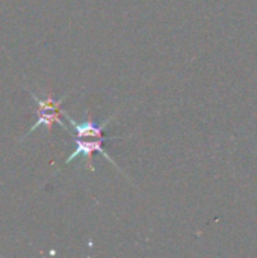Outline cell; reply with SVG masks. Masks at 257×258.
<instances>
[{
	"instance_id": "2",
	"label": "cell",
	"mask_w": 257,
	"mask_h": 258,
	"mask_svg": "<svg viewBox=\"0 0 257 258\" xmlns=\"http://www.w3.org/2000/svg\"><path fill=\"white\" fill-rule=\"evenodd\" d=\"M62 116H65L67 118V121L73 125V130L76 132V138H82V139H89V138H92V139H95V138H103V132H105V128H106V125L111 122V119H112V116L111 118H108V119H105L101 124H95L94 122V119H92V116H91V113L89 112H86V118H85V121L83 122H77V121H74L70 115H68V112L65 110L64 112V115Z\"/></svg>"
},
{
	"instance_id": "3",
	"label": "cell",
	"mask_w": 257,
	"mask_h": 258,
	"mask_svg": "<svg viewBox=\"0 0 257 258\" xmlns=\"http://www.w3.org/2000/svg\"><path fill=\"white\" fill-rule=\"evenodd\" d=\"M64 112H65V110H62V109H39V107H38V110H36L38 119H36L35 125H32L30 130L24 135V138H27L32 132H35V130L39 128V127H45L47 132L50 133V132H52V125H53L55 122H56L58 125H61L64 130L68 132V127H67V125L62 122V119H61V115H64Z\"/></svg>"
},
{
	"instance_id": "1",
	"label": "cell",
	"mask_w": 257,
	"mask_h": 258,
	"mask_svg": "<svg viewBox=\"0 0 257 258\" xmlns=\"http://www.w3.org/2000/svg\"><path fill=\"white\" fill-rule=\"evenodd\" d=\"M73 139H74L76 148H74V151L67 157V160H65L67 165L71 163V162H73L74 159H77L79 156H82V157L85 159V166H86V169H89L91 172H94L95 168H94V165H92V154H94V153H100L111 165H114L118 171H121V169L118 168V165L115 163V160L103 150V142L106 141L105 136H103V138H95V139H92V141H89V139H82V138H73Z\"/></svg>"
}]
</instances>
